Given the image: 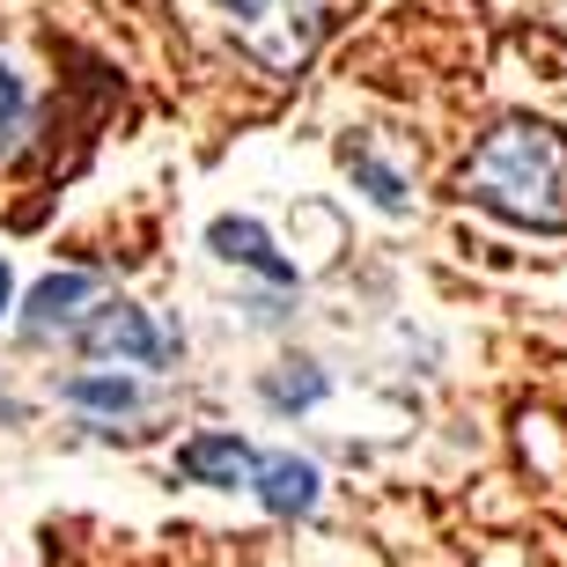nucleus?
Instances as JSON below:
<instances>
[{"instance_id":"nucleus-13","label":"nucleus","mask_w":567,"mask_h":567,"mask_svg":"<svg viewBox=\"0 0 567 567\" xmlns=\"http://www.w3.org/2000/svg\"><path fill=\"white\" fill-rule=\"evenodd\" d=\"M8 413H16V405H8V399H0V421H8Z\"/></svg>"},{"instance_id":"nucleus-4","label":"nucleus","mask_w":567,"mask_h":567,"mask_svg":"<svg viewBox=\"0 0 567 567\" xmlns=\"http://www.w3.org/2000/svg\"><path fill=\"white\" fill-rule=\"evenodd\" d=\"M251 494L274 508V516H310L317 494H324V480H317V464H310V457H295V450H258Z\"/></svg>"},{"instance_id":"nucleus-10","label":"nucleus","mask_w":567,"mask_h":567,"mask_svg":"<svg viewBox=\"0 0 567 567\" xmlns=\"http://www.w3.org/2000/svg\"><path fill=\"white\" fill-rule=\"evenodd\" d=\"M317 399H324V369H310V361H288L280 377H266V405L274 413H302Z\"/></svg>"},{"instance_id":"nucleus-1","label":"nucleus","mask_w":567,"mask_h":567,"mask_svg":"<svg viewBox=\"0 0 567 567\" xmlns=\"http://www.w3.org/2000/svg\"><path fill=\"white\" fill-rule=\"evenodd\" d=\"M457 199L516 229H567V133L546 118H502L457 169Z\"/></svg>"},{"instance_id":"nucleus-2","label":"nucleus","mask_w":567,"mask_h":567,"mask_svg":"<svg viewBox=\"0 0 567 567\" xmlns=\"http://www.w3.org/2000/svg\"><path fill=\"white\" fill-rule=\"evenodd\" d=\"M221 16H229L236 44L266 74H295L317 52V30H324V8L317 0H221Z\"/></svg>"},{"instance_id":"nucleus-12","label":"nucleus","mask_w":567,"mask_h":567,"mask_svg":"<svg viewBox=\"0 0 567 567\" xmlns=\"http://www.w3.org/2000/svg\"><path fill=\"white\" fill-rule=\"evenodd\" d=\"M8 295H16V280H8V258H0V310H8Z\"/></svg>"},{"instance_id":"nucleus-9","label":"nucleus","mask_w":567,"mask_h":567,"mask_svg":"<svg viewBox=\"0 0 567 567\" xmlns=\"http://www.w3.org/2000/svg\"><path fill=\"white\" fill-rule=\"evenodd\" d=\"M347 169L361 177V192H369V199H377L383 214H405V177H399L391 163H383L377 147H347Z\"/></svg>"},{"instance_id":"nucleus-5","label":"nucleus","mask_w":567,"mask_h":567,"mask_svg":"<svg viewBox=\"0 0 567 567\" xmlns=\"http://www.w3.org/2000/svg\"><path fill=\"white\" fill-rule=\"evenodd\" d=\"M89 310H96V274H44L38 288H30V317H22V332H30V339L74 332Z\"/></svg>"},{"instance_id":"nucleus-3","label":"nucleus","mask_w":567,"mask_h":567,"mask_svg":"<svg viewBox=\"0 0 567 567\" xmlns=\"http://www.w3.org/2000/svg\"><path fill=\"white\" fill-rule=\"evenodd\" d=\"M74 339H82L89 354L118 361V369H163V361H177V339H169L141 302H96V310L74 324Z\"/></svg>"},{"instance_id":"nucleus-11","label":"nucleus","mask_w":567,"mask_h":567,"mask_svg":"<svg viewBox=\"0 0 567 567\" xmlns=\"http://www.w3.org/2000/svg\"><path fill=\"white\" fill-rule=\"evenodd\" d=\"M22 133H30V89H22V74L0 52V155H16Z\"/></svg>"},{"instance_id":"nucleus-8","label":"nucleus","mask_w":567,"mask_h":567,"mask_svg":"<svg viewBox=\"0 0 567 567\" xmlns=\"http://www.w3.org/2000/svg\"><path fill=\"white\" fill-rule=\"evenodd\" d=\"M60 399L82 405V413H104V421H126V413H141V383L126 369H82V377L60 383Z\"/></svg>"},{"instance_id":"nucleus-6","label":"nucleus","mask_w":567,"mask_h":567,"mask_svg":"<svg viewBox=\"0 0 567 567\" xmlns=\"http://www.w3.org/2000/svg\"><path fill=\"white\" fill-rule=\"evenodd\" d=\"M177 472H185L192 486H251V472H258V450L244 435H192L185 450H177Z\"/></svg>"},{"instance_id":"nucleus-7","label":"nucleus","mask_w":567,"mask_h":567,"mask_svg":"<svg viewBox=\"0 0 567 567\" xmlns=\"http://www.w3.org/2000/svg\"><path fill=\"white\" fill-rule=\"evenodd\" d=\"M207 244L229 258V266H251L258 280H274V288H295V258H280V251H274V236L258 229V221H214Z\"/></svg>"}]
</instances>
